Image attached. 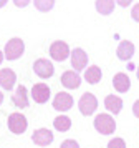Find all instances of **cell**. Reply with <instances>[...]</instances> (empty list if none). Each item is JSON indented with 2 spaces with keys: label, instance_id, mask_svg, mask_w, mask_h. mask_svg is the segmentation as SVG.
I'll return each instance as SVG.
<instances>
[{
  "label": "cell",
  "instance_id": "8fae6325",
  "mask_svg": "<svg viewBox=\"0 0 139 148\" xmlns=\"http://www.w3.org/2000/svg\"><path fill=\"white\" fill-rule=\"evenodd\" d=\"M88 63V55L83 48H75L71 52V65L75 68V72H81Z\"/></svg>",
  "mask_w": 139,
  "mask_h": 148
},
{
  "label": "cell",
  "instance_id": "2e32d148",
  "mask_svg": "<svg viewBox=\"0 0 139 148\" xmlns=\"http://www.w3.org/2000/svg\"><path fill=\"white\" fill-rule=\"evenodd\" d=\"M104 107L108 112H111V113H119L121 112V108H123V100L116 97V95H108L104 98Z\"/></svg>",
  "mask_w": 139,
  "mask_h": 148
},
{
  "label": "cell",
  "instance_id": "8992f818",
  "mask_svg": "<svg viewBox=\"0 0 139 148\" xmlns=\"http://www.w3.org/2000/svg\"><path fill=\"white\" fill-rule=\"evenodd\" d=\"M33 72L38 75L40 78H50L55 72V68H53L52 62H48L46 58H38L33 63Z\"/></svg>",
  "mask_w": 139,
  "mask_h": 148
},
{
  "label": "cell",
  "instance_id": "7402d4cb",
  "mask_svg": "<svg viewBox=\"0 0 139 148\" xmlns=\"http://www.w3.org/2000/svg\"><path fill=\"white\" fill-rule=\"evenodd\" d=\"M60 148H79V145L76 140H65L60 145Z\"/></svg>",
  "mask_w": 139,
  "mask_h": 148
},
{
  "label": "cell",
  "instance_id": "f1b7e54d",
  "mask_svg": "<svg viewBox=\"0 0 139 148\" xmlns=\"http://www.w3.org/2000/svg\"><path fill=\"white\" fill-rule=\"evenodd\" d=\"M2 60H3V53L0 52V63H2Z\"/></svg>",
  "mask_w": 139,
  "mask_h": 148
},
{
  "label": "cell",
  "instance_id": "3957f363",
  "mask_svg": "<svg viewBox=\"0 0 139 148\" xmlns=\"http://www.w3.org/2000/svg\"><path fill=\"white\" fill-rule=\"evenodd\" d=\"M78 108L81 115H85V116H90V115L94 113V110L98 108V100H96V97L93 93H83V97L79 98L78 101Z\"/></svg>",
  "mask_w": 139,
  "mask_h": 148
},
{
  "label": "cell",
  "instance_id": "4fadbf2b",
  "mask_svg": "<svg viewBox=\"0 0 139 148\" xmlns=\"http://www.w3.org/2000/svg\"><path fill=\"white\" fill-rule=\"evenodd\" d=\"M116 55H118L119 60H131L132 55H134V43L129 40H123L118 45V50H116Z\"/></svg>",
  "mask_w": 139,
  "mask_h": 148
},
{
  "label": "cell",
  "instance_id": "cb8c5ba5",
  "mask_svg": "<svg viewBox=\"0 0 139 148\" xmlns=\"http://www.w3.org/2000/svg\"><path fill=\"white\" fill-rule=\"evenodd\" d=\"M13 3H15V5H17V7H26V5H28V3H30V0H13Z\"/></svg>",
  "mask_w": 139,
  "mask_h": 148
},
{
  "label": "cell",
  "instance_id": "d6986e66",
  "mask_svg": "<svg viewBox=\"0 0 139 148\" xmlns=\"http://www.w3.org/2000/svg\"><path fill=\"white\" fill-rule=\"evenodd\" d=\"M96 10L101 15H109L114 10V0H96Z\"/></svg>",
  "mask_w": 139,
  "mask_h": 148
},
{
  "label": "cell",
  "instance_id": "30bf717a",
  "mask_svg": "<svg viewBox=\"0 0 139 148\" xmlns=\"http://www.w3.org/2000/svg\"><path fill=\"white\" fill-rule=\"evenodd\" d=\"M32 140H33V143L38 145V147H46V145H50L53 141V133L48 128H38V130L33 132Z\"/></svg>",
  "mask_w": 139,
  "mask_h": 148
},
{
  "label": "cell",
  "instance_id": "52a82bcc",
  "mask_svg": "<svg viewBox=\"0 0 139 148\" xmlns=\"http://www.w3.org/2000/svg\"><path fill=\"white\" fill-rule=\"evenodd\" d=\"M71 107H73V97L66 92H60L53 100V108L58 110V112H68Z\"/></svg>",
  "mask_w": 139,
  "mask_h": 148
},
{
  "label": "cell",
  "instance_id": "5bb4252c",
  "mask_svg": "<svg viewBox=\"0 0 139 148\" xmlns=\"http://www.w3.org/2000/svg\"><path fill=\"white\" fill-rule=\"evenodd\" d=\"M12 101H13V105H15V107H18V108L28 107V95H26V88L23 87V85H18L17 90L13 92Z\"/></svg>",
  "mask_w": 139,
  "mask_h": 148
},
{
  "label": "cell",
  "instance_id": "6da1fadb",
  "mask_svg": "<svg viewBox=\"0 0 139 148\" xmlns=\"http://www.w3.org/2000/svg\"><path fill=\"white\" fill-rule=\"evenodd\" d=\"M23 52H25L23 40L18 38V37H15V38H10V40L7 42L5 50H3V57H5L7 60H17V58H20L23 55Z\"/></svg>",
  "mask_w": 139,
  "mask_h": 148
},
{
  "label": "cell",
  "instance_id": "9a60e30c",
  "mask_svg": "<svg viewBox=\"0 0 139 148\" xmlns=\"http://www.w3.org/2000/svg\"><path fill=\"white\" fill-rule=\"evenodd\" d=\"M113 85L116 88V92H121V93H126L129 87H131V80H129V77L123 72H119V73L114 75V78H113Z\"/></svg>",
  "mask_w": 139,
  "mask_h": 148
},
{
  "label": "cell",
  "instance_id": "603a6c76",
  "mask_svg": "<svg viewBox=\"0 0 139 148\" xmlns=\"http://www.w3.org/2000/svg\"><path fill=\"white\" fill-rule=\"evenodd\" d=\"M131 17L134 18L136 22H139V3H136L134 7H132V10H131Z\"/></svg>",
  "mask_w": 139,
  "mask_h": 148
},
{
  "label": "cell",
  "instance_id": "f546056e",
  "mask_svg": "<svg viewBox=\"0 0 139 148\" xmlns=\"http://www.w3.org/2000/svg\"><path fill=\"white\" fill-rule=\"evenodd\" d=\"M136 73H138V80H139V67H138V70H136Z\"/></svg>",
  "mask_w": 139,
  "mask_h": 148
},
{
  "label": "cell",
  "instance_id": "5b68a950",
  "mask_svg": "<svg viewBox=\"0 0 139 148\" xmlns=\"http://www.w3.org/2000/svg\"><path fill=\"white\" fill-rule=\"evenodd\" d=\"M70 53H71V52H70V47H68L66 42L56 40V42H53L52 47H50V57H52L53 60H56V62L66 60Z\"/></svg>",
  "mask_w": 139,
  "mask_h": 148
},
{
  "label": "cell",
  "instance_id": "e0dca14e",
  "mask_svg": "<svg viewBox=\"0 0 139 148\" xmlns=\"http://www.w3.org/2000/svg\"><path fill=\"white\" fill-rule=\"evenodd\" d=\"M53 127L56 128L58 132L65 133V132H68V130L71 128V118L66 116V115H60V116H56V118L53 120Z\"/></svg>",
  "mask_w": 139,
  "mask_h": 148
},
{
  "label": "cell",
  "instance_id": "484cf974",
  "mask_svg": "<svg viewBox=\"0 0 139 148\" xmlns=\"http://www.w3.org/2000/svg\"><path fill=\"white\" fill-rule=\"evenodd\" d=\"M131 2H132V0H116V3H118V5H121V7H127Z\"/></svg>",
  "mask_w": 139,
  "mask_h": 148
},
{
  "label": "cell",
  "instance_id": "ba28073f",
  "mask_svg": "<svg viewBox=\"0 0 139 148\" xmlns=\"http://www.w3.org/2000/svg\"><path fill=\"white\" fill-rule=\"evenodd\" d=\"M61 85L68 88V90H75V88H78L81 85V77L75 70H66L61 75Z\"/></svg>",
  "mask_w": 139,
  "mask_h": 148
},
{
  "label": "cell",
  "instance_id": "7a4b0ae2",
  "mask_svg": "<svg viewBox=\"0 0 139 148\" xmlns=\"http://www.w3.org/2000/svg\"><path fill=\"white\" fill-rule=\"evenodd\" d=\"M94 128L103 135H111L116 130V121H114V118H113L111 115L99 113L94 118Z\"/></svg>",
  "mask_w": 139,
  "mask_h": 148
},
{
  "label": "cell",
  "instance_id": "4316f807",
  "mask_svg": "<svg viewBox=\"0 0 139 148\" xmlns=\"http://www.w3.org/2000/svg\"><path fill=\"white\" fill-rule=\"evenodd\" d=\"M7 2H8V0H0V8H2V7H3V5H5V3H7Z\"/></svg>",
  "mask_w": 139,
  "mask_h": 148
},
{
  "label": "cell",
  "instance_id": "7c38bea8",
  "mask_svg": "<svg viewBox=\"0 0 139 148\" xmlns=\"http://www.w3.org/2000/svg\"><path fill=\"white\" fill-rule=\"evenodd\" d=\"M17 82V75L10 68H2L0 70V87L3 90H12Z\"/></svg>",
  "mask_w": 139,
  "mask_h": 148
},
{
  "label": "cell",
  "instance_id": "44dd1931",
  "mask_svg": "<svg viewBox=\"0 0 139 148\" xmlns=\"http://www.w3.org/2000/svg\"><path fill=\"white\" fill-rule=\"evenodd\" d=\"M108 148H126V141L123 138H113L108 143Z\"/></svg>",
  "mask_w": 139,
  "mask_h": 148
},
{
  "label": "cell",
  "instance_id": "83f0119b",
  "mask_svg": "<svg viewBox=\"0 0 139 148\" xmlns=\"http://www.w3.org/2000/svg\"><path fill=\"white\" fill-rule=\"evenodd\" d=\"M2 101H3V93L0 92V105H2Z\"/></svg>",
  "mask_w": 139,
  "mask_h": 148
},
{
  "label": "cell",
  "instance_id": "ac0fdd59",
  "mask_svg": "<svg viewBox=\"0 0 139 148\" xmlns=\"http://www.w3.org/2000/svg\"><path fill=\"white\" fill-rule=\"evenodd\" d=\"M101 77H103V73H101V68L96 67V65L90 67V68L85 72V80L88 82V83H91V85L98 83V82L101 80Z\"/></svg>",
  "mask_w": 139,
  "mask_h": 148
},
{
  "label": "cell",
  "instance_id": "9c48e42d",
  "mask_svg": "<svg viewBox=\"0 0 139 148\" xmlns=\"http://www.w3.org/2000/svg\"><path fill=\"white\" fill-rule=\"evenodd\" d=\"M32 97L37 103H46L50 98V87L46 83H35L32 88Z\"/></svg>",
  "mask_w": 139,
  "mask_h": 148
},
{
  "label": "cell",
  "instance_id": "ffe728a7",
  "mask_svg": "<svg viewBox=\"0 0 139 148\" xmlns=\"http://www.w3.org/2000/svg\"><path fill=\"white\" fill-rule=\"evenodd\" d=\"M33 3L38 12H50L55 5V0H33Z\"/></svg>",
  "mask_w": 139,
  "mask_h": 148
},
{
  "label": "cell",
  "instance_id": "277c9868",
  "mask_svg": "<svg viewBox=\"0 0 139 148\" xmlns=\"http://www.w3.org/2000/svg\"><path fill=\"white\" fill-rule=\"evenodd\" d=\"M7 123H8V130L15 135H22L26 130V127H28L26 118L22 113H17V112L8 116V121Z\"/></svg>",
  "mask_w": 139,
  "mask_h": 148
},
{
  "label": "cell",
  "instance_id": "d4e9b609",
  "mask_svg": "<svg viewBox=\"0 0 139 148\" xmlns=\"http://www.w3.org/2000/svg\"><path fill=\"white\" fill-rule=\"evenodd\" d=\"M132 113H134V116L139 118V100L134 101V105H132Z\"/></svg>",
  "mask_w": 139,
  "mask_h": 148
}]
</instances>
